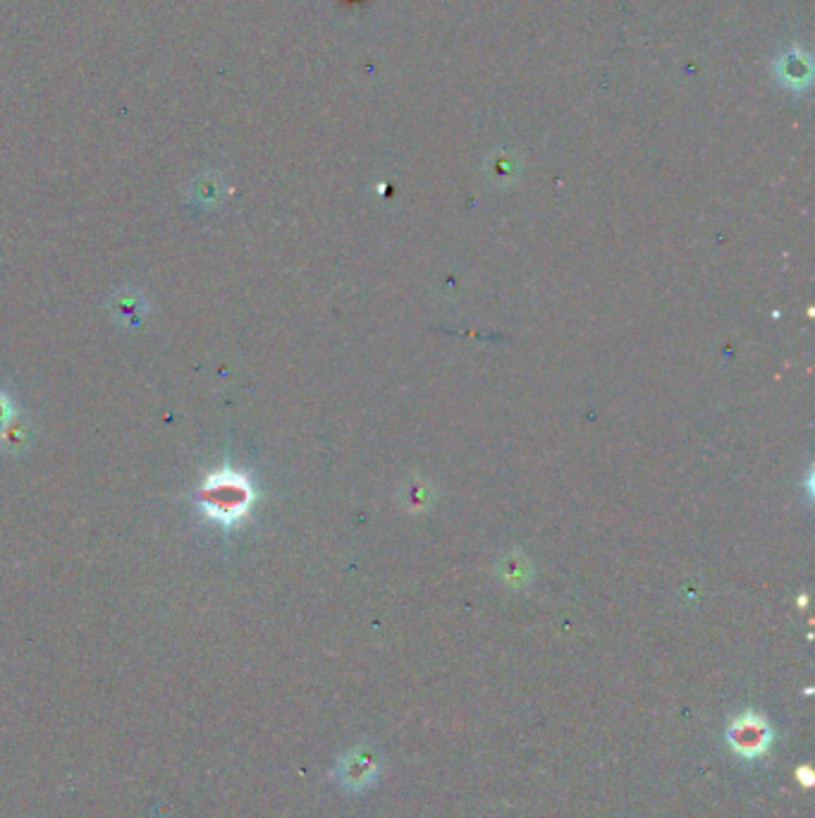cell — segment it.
Instances as JSON below:
<instances>
[{
  "label": "cell",
  "mask_w": 815,
  "mask_h": 818,
  "mask_svg": "<svg viewBox=\"0 0 815 818\" xmlns=\"http://www.w3.org/2000/svg\"><path fill=\"white\" fill-rule=\"evenodd\" d=\"M254 503V488L247 476L235 469H218L208 474L199 491V505L208 520L232 527L247 517Z\"/></svg>",
  "instance_id": "6da1fadb"
},
{
  "label": "cell",
  "mask_w": 815,
  "mask_h": 818,
  "mask_svg": "<svg viewBox=\"0 0 815 818\" xmlns=\"http://www.w3.org/2000/svg\"><path fill=\"white\" fill-rule=\"evenodd\" d=\"M772 730L761 716L756 713H744L732 723L729 728V742H732L734 752L746 756V759H756L765 749L770 747Z\"/></svg>",
  "instance_id": "7a4b0ae2"
},
{
  "label": "cell",
  "mask_w": 815,
  "mask_h": 818,
  "mask_svg": "<svg viewBox=\"0 0 815 818\" xmlns=\"http://www.w3.org/2000/svg\"><path fill=\"white\" fill-rule=\"evenodd\" d=\"M378 771H381V763H378V756L369 747L352 749L340 761L342 785L349 787V790H364V787H369L376 780Z\"/></svg>",
  "instance_id": "3957f363"
},
{
  "label": "cell",
  "mask_w": 815,
  "mask_h": 818,
  "mask_svg": "<svg viewBox=\"0 0 815 818\" xmlns=\"http://www.w3.org/2000/svg\"><path fill=\"white\" fill-rule=\"evenodd\" d=\"M12 414H15V412H12L10 398L5 393H0V433H3L10 426Z\"/></svg>",
  "instance_id": "277c9868"
}]
</instances>
